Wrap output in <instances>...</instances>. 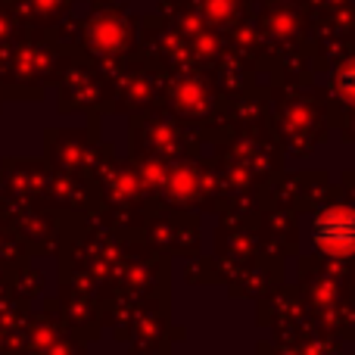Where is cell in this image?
<instances>
[{
  "label": "cell",
  "instance_id": "obj_2",
  "mask_svg": "<svg viewBox=\"0 0 355 355\" xmlns=\"http://www.w3.org/2000/svg\"><path fill=\"white\" fill-rule=\"evenodd\" d=\"M337 91L343 100H349V103H355V60H349L343 69H340L337 75Z\"/></svg>",
  "mask_w": 355,
  "mask_h": 355
},
{
  "label": "cell",
  "instance_id": "obj_1",
  "mask_svg": "<svg viewBox=\"0 0 355 355\" xmlns=\"http://www.w3.org/2000/svg\"><path fill=\"white\" fill-rule=\"evenodd\" d=\"M312 243L318 252L334 259L355 256V209L327 206L312 221Z\"/></svg>",
  "mask_w": 355,
  "mask_h": 355
}]
</instances>
